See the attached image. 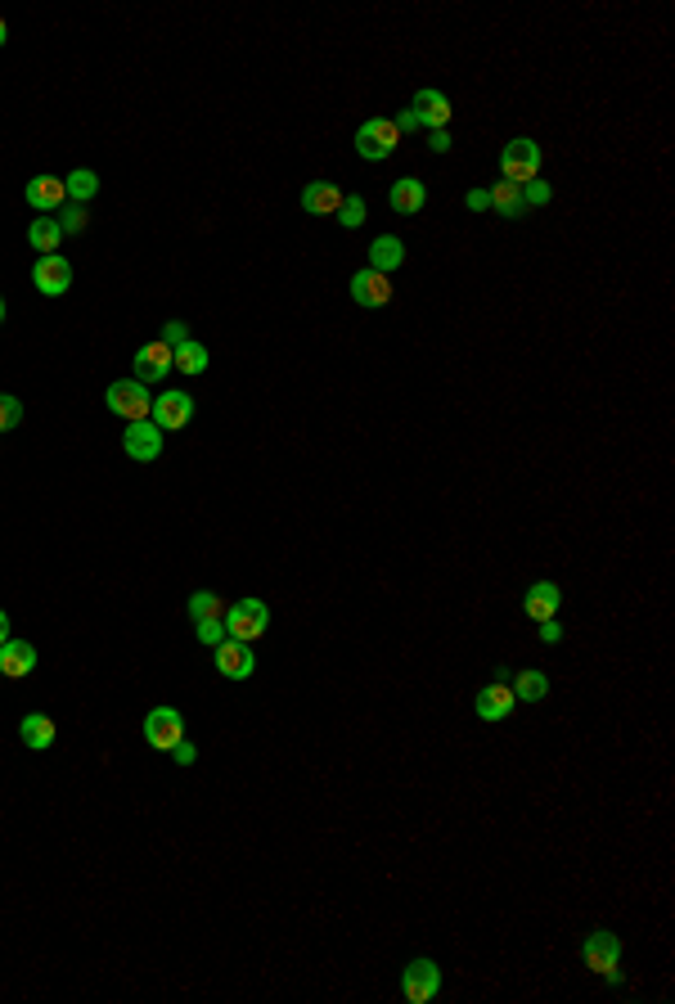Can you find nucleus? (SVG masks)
Listing matches in <instances>:
<instances>
[{
  "instance_id": "nucleus-1",
  "label": "nucleus",
  "mask_w": 675,
  "mask_h": 1004,
  "mask_svg": "<svg viewBox=\"0 0 675 1004\" xmlns=\"http://www.w3.org/2000/svg\"><path fill=\"white\" fill-rule=\"evenodd\" d=\"M581 959H585V968L590 973H599L603 982H617V968H621V937L617 932H608V928H594L590 937L581 941Z\"/></svg>"
},
{
  "instance_id": "nucleus-2",
  "label": "nucleus",
  "mask_w": 675,
  "mask_h": 1004,
  "mask_svg": "<svg viewBox=\"0 0 675 1004\" xmlns=\"http://www.w3.org/2000/svg\"><path fill=\"white\" fill-rule=\"evenodd\" d=\"M540 176V145L531 136H518L500 149V181H513V185H527Z\"/></svg>"
},
{
  "instance_id": "nucleus-3",
  "label": "nucleus",
  "mask_w": 675,
  "mask_h": 1004,
  "mask_svg": "<svg viewBox=\"0 0 675 1004\" xmlns=\"http://www.w3.org/2000/svg\"><path fill=\"white\" fill-rule=\"evenodd\" d=\"M221 622H225V635H230V640L252 644V640H261V635H266V626H270V608L261 604V599H239V604H234L230 613L221 617Z\"/></svg>"
},
{
  "instance_id": "nucleus-4",
  "label": "nucleus",
  "mask_w": 675,
  "mask_h": 1004,
  "mask_svg": "<svg viewBox=\"0 0 675 1004\" xmlns=\"http://www.w3.org/2000/svg\"><path fill=\"white\" fill-rule=\"evenodd\" d=\"M104 401H108V410H113V415L126 419V424H135V419H149V410H153V397H149V388H144L140 379L108 383Z\"/></svg>"
},
{
  "instance_id": "nucleus-5",
  "label": "nucleus",
  "mask_w": 675,
  "mask_h": 1004,
  "mask_svg": "<svg viewBox=\"0 0 675 1004\" xmlns=\"http://www.w3.org/2000/svg\"><path fill=\"white\" fill-rule=\"evenodd\" d=\"M396 140H401V131H396L392 118H369V122H360V131H356V154L369 158V163H383L396 149Z\"/></svg>"
},
{
  "instance_id": "nucleus-6",
  "label": "nucleus",
  "mask_w": 675,
  "mask_h": 1004,
  "mask_svg": "<svg viewBox=\"0 0 675 1004\" xmlns=\"http://www.w3.org/2000/svg\"><path fill=\"white\" fill-rule=\"evenodd\" d=\"M180 739H185V716H180L176 707H153V712L144 716V743H149V748L171 752Z\"/></svg>"
},
{
  "instance_id": "nucleus-7",
  "label": "nucleus",
  "mask_w": 675,
  "mask_h": 1004,
  "mask_svg": "<svg viewBox=\"0 0 675 1004\" xmlns=\"http://www.w3.org/2000/svg\"><path fill=\"white\" fill-rule=\"evenodd\" d=\"M32 284L45 293V298H63V293L72 289V262L63 253H45L36 257L32 266Z\"/></svg>"
},
{
  "instance_id": "nucleus-8",
  "label": "nucleus",
  "mask_w": 675,
  "mask_h": 1004,
  "mask_svg": "<svg viewBox=\"0 0 675 1004\" xmlns=\"http://www.w3.org/2000/svg\"><path fill=\"white\" fill-rule=\"evenodd\" d=\"M401 991L410 1004H428L432 995L441 991V968L432 964V959H410L401 973Z\"/></svg>"
},
{
  "instance_id": "nucleus-9",
  "label": "nucleus",
  "mask_w": 675,
  "mask_h": 1004,
  "mask_svg": "<svg viewBox=\"0 0 675 1004\" xmlns=\"http://www.w3.org/2000/svg\"><path fill=\"white\" fill-rule=\"evenodd\" d=\"M212 658H216V671H221L225 680H248L252 671H257V658H252V644L230 640V635H225V640L212 649Z\"/></svg>"
},
{
  "instance_id": "nucleus-10",
  "label": "nucleus",
  "mask_w": 675,
  "mask_h": 1004,
  "mask_svg": "<svg viewBox=\"0 0 675 1004\" xmlns=\"http://www.w3.org/2000/svg\"><path fill=\"white\" fill-rule=\"evenodd\" d=\"M149 419L162 433H176V428H185L189 419H194V397H189V392H162V397H153Z\"/></svg>"
},
{
  "instance_id": "nucleus-11",
  "label": "nucleus",
  "mask_w": 675,
  "mask_h": 1004,
  "mask_svg": "<svg viewBox=\"0 0 675 1004\" xmlns=\"http://www.w3.org/2000/svg\"><path fill=\"white\" fill-rule=\"evenodd\" d=\"M122 446H126V455H131V460H140V464L158 460V455H162V428L153 424V419H135V424H126Z\"/></svg>"
},
{
  "instance_id": "nucleus-12",
  "label": "nucleus",
  "mask_w": 675,
  "mask_h": 1004,
  "mask_svg": "<svg viewBox=\"0 0 675 1004\" xmlns=\"http://www.w3.org/2000/svg\"><path fill=\"white\" fill-rule=\"evenodd\" d=\"M351 302H356V307H387V302H392V280L365 266V271L351 275Z\"/></svg>"
},
{
  "instance_id": "nucleus-13",
  "label": "nucleus",
  "mask_w": 675,
  "mask_h": 1004,
  "mask_svg": "<svg viewBox=\"0 0 675 1004\" xmlns=\"http://www.w3.org/2000/svg\"><path fill=\"white\" fill-rule=\"evenodd\" d=\"M410 113L419 118V127H428V131H446V122H450V100L441 91H432V86H423L419 95H414V104H410Z\"/></svg>"
},
{
  "instance_id": "nucleus-14",
  "label": "nucleus",
  "mask_w": 675,
  "mask_h": 1004,
  "mask_svg": "<svg viewBox=\"0 0 675 1004\" xmlns=\"http://www.w3.org/2000/svg\"><path fill=\"white\" fill-rule=\"evenodd\" d=\"M167 374H171V347L162 343V338L158 343H144L140 352H135V379H140L144 388L158 383V379H167Z\"/></svg>"
},
{
  "instance_id": "nucleus-15",
  "label": "nucleus",
  "mask_w": 675,
  "mask_h": 1004,
  "mask_svg": "<svg viewBox=\"0 0 675 1004\" xmlns=\"http://www.w3.org/2000/svg\"><path fill=\"white\" fill-rule=\"evenodd\" d=\"M513 689H509V680H495V685H486L482 694L473 698V712L482 716V721H509V712H513Z\"/></svg>"
},
{
  "instance_id": "nucleus-16",
  "label": "nucleus",
  "mask_w": 675,
  "mask_h": 1004,
  "mask_svg": "<svg viewBox=\"0 0 675 1004\" xmlns=\"http://www.w3.org/2000/svg\"><path fill=\"white\" fill-rule=\"evenodd\" d=\"M558 608H563V590H558L554 581H536V586L522 595V613H527L531 622H549V617H558Z\"/></svg>"
},
{
  "instance_id": "nucleus-17",
  "label": "nucleus",
  "mask_w": 675,
  "mask_h": 1004,
  "mask_svg": "<svg viewBox=\"0 0 675 1004\" xmlns=\"http://www.w3.org/2000/svg\"><path fill=\"white\" fill-rule=\"evenodd\" d=\"M32 671H36V649L27 640H14V635H9V640L0 644V676L23 680V676H32Z\"/></svg>"
},
{
  "instance_id": "nucleus-18",
  "label": "nucleus",
  "mask_w": 675,
  "mask_h": 1004,
  "mask_svg": "<svg viewBox=\"0 0 675 1004\" xmlns=\"http://www.w3.org/2000/svg\"><path fill=\"white\" fill-rule=\"evenodd\" d=\"M342 199H347V194H342L338 185H329V181H315V185H306L302 190V208L311 212V217H338Z\"/></svg>"
},
{
  "instance_id": "nucleus-19",
  "label": "nucleus",
  "mask_w": 675,
  "mask_h": 1004,
  "mask_svg": "<svg viewBox=\"0 0 675 1004\" xmlns=\"http://www.w3.org/2000/svg\"><path fill=\"white\" fill-rule=\"evenodd\" d=\"M387 203H392V212H401V217H414V212H423V203H428V190H423L419 176H401V181L392 185V194H387Z\"/></svg>"
},
{
  "instance_id": "nucleus-20",
  "label": "nucleus",
  "mask_w": 675,
  "mask_h": 1004,
  "mask_svg": "<svg viewBox=\"0 0 675 1004\" xmlns=\"http://www.w3.org/2000/svg\"><path fill=\"white\" fill-rule=\"evenodd\" d=\"M63 199H68V190H63L59 176H36V181H27V203H32L36 212H59Z\"/></svg>"
},
{
  "instance_id": "nucleus-21",
  "label": "nucleus",
  "mask_w": 675,
  "mask_h": 1004,
  "mask_svg": "<svg viewBox=\"0 0 675 1004\" xmlns=\"http://www.w3.org/2000/svg\"><path fill=\"white\" fill-rule=\"evenodd\" d=\"M401 262H405V244L396 235H378L374 244H369V271L392 275Z\"/></svg>"
},
{
  "instance_id": "nucleus-22",
  "label": "nucleus",
  "mask_w": 675,
  "mask_h": 1004,
  "mask_svg": "<svg viewBox=\"0 0 675 1004\" xmlns=\"http://www.w3.org/2000/svg\"><path fill=\"white\" fill-rule=\"evenodd\" d=\"M18 739H23L32 752H45L54 743V721L45 712H27L23 721H18Z\"/></svg>"
},
{
  "instance_id": "nucleus-23",
  "label": "nucleus",
  "mask_w": 675,
  "mask_h": 1004,
  "mask_svg": "<svg viewBox=\"0 0 675 1004\" xmlns=\"http://www.w3.org/2000/svg\"><path fill=\"white\" fill-rule=\"evenodd\" d=\"M486 194H491V208L500 212V217H509V221H518L522 212H527V203H522V185H513V181H495Z\"/></svg>"
},
{
  "instance_id": "nucleus-24",
  "label": "nucleus",
  "mask_w": 675,
  "mask_h": 1004,
  "mask_svg": "<svg viewBox=\"0 0 675 1004\" xmlns=\"http://www.w3.org/2000/svg\"><path fill=\"white\" fill-rule=\"evenodd\" d=\"M59 239H63V230H59V221L54 217H36L32 226H27V244L36 248V253H59Z\"/></svg>"
},
{
  "instance_id": "nucleus-25",
  "label": "nucleus",
  "mask_w": 675,
  "mask_h": 1004,
  "mask_svg": "<svg viewBox=\"0 0 675 1004\" xmlns=\"http://www.w3.org/2000/svg\"><path fill=\"white\" fill-rule=\"evenodd\" d=\"M171 370H180V374H203L207 370V347L203 343H180V347H171Z\"/></svg>"
},
{
  "instance_id": "nucleus-26",
  "label": "nucleus",
  "mask_w": 675,
  "mask_h": 1004,
  "mask_svg": "<svg viewBox=\"0 0 675 1004\" xmlns=\"http://www.w3.org/2000/svg\"><path fill=\"white\" fill-rule=\"evenodd\" d=\"M549 694V676L545 671H518V680H513V698H522V703H540V698Z\"/></svg>"
},
{
  "instance_id": "nucleus-27",
  "label": "nucleus",
  "mask_w": 675,
  "mask_h": 1004,
  "mask_svg": "<svg viewBox=\"0 0 675 1004\" xmlns=\"http://www.w3.org/2000/svg\"><path fill=\"white\" fill-rule=\"evenodd\" d=\"M63 190L72 194V203H86V199H95L99 194V176L90 172V167H77L72 176H63Z\"/></svg>"
},
{
  "instance_id": "nucleus-28",
  "label": "nucleus",
  "mask_w": 675,
  "mask_h": 1004,
  "mask_svg": "<svg viewBox=\"0 0 675 1004\" xmlns=\"http://www.w3.org/2000/svg\"><path fill=\"white\" fill-rule=\"evenodd\" d=\"M189 617H194V622H203V617H225V608L212 590H198V595L189 599Z\"/></svg>"
},
{
  "instance_id": "nucleus-29",
  "label": "nucleus",
  "mask_w": 675,
  "mask_h": 1004,
  "mask_svg": "<svg viewBox=\"0 0 675 1004\" xmlns=\"http://www.w3.org/2000/svg\"><path fill=\"white\" fill-rule=\"evenodd\" d=\"M194 635L207 644V649H216V644L225 640V622L221 617H203V622H194Z\"/></svg>"
},
{
  "instance_id": "nucleus-30",
  "label": "nucleus",
  "mask_w": 675,
  "mask_h": 1004,
  "mask_svg": "<svg viewBox=\"0 0 675 1004\" xmlns=\"http://www.w3.org/2000/svg\"><path fill=\"white\" fill-rule=\"evenodd\" d=\"M18 419H23V401L9 397V392H0V433L18 428Z\"/></svg>"
},
{
  "instance_id": "nucleus-31",
  "label": "nucleus",
  "mask_w": 675,
  "mask_h": 1004,
  "mask_svg": "<svg viewBox=\"0 0 675 1004\" xmlns=\"http://www.w3.org/2000/svg\"><path fill=\"white\" fill-rule=\"evenodd\" d=\"M59 230H63V235H81V230H86V208H81V203L59 208Z\"/></svg>"
},
{
  "instance_id": "nucleus-32",
  "label": "nucleus",
  "mask_w": 675,
  "mask_h": 1004,
  "mask_svg": "<svg viewBox=\"0 0 675 1004\" xmlns=\"http://www.w3.org/2000/svg\"><path fill=\"white\" fill-rule=\"evenodd\" d=\"M365 217H369L365 199H342V208H338V221H342V226H347V230H356V226H360V221H365Z\"/></svg>"
},
{
  "instance_id": "nucleus-33",
  "label": "nucleus",
  "mask_w": 675,
  "mask_h": 1004,
  "mask_svg": "<svg viewBox=\"0 0 675 1004\" xmlns=\"http://www.w3.org/2000/svg\"><path fill=\"white\" fill-rule=\"evenodd\" d=\"M549 199H554V190H549L545 181H527V185H522V203H527V208H545Z\"/></svg>"
},
{
  "instance_id": "nucleus-34",
  "label": "nucleus",
  "mask_w": 675,
  "mask_h": 1004,
  "mask_svg": "<svg viewBox=\"0 0 675 1004\" xmlns=\"http://www.w3.org/2000/svg\"><path fill=\"white\" fill-rule=\"evenodd\" d=\"M162 343H167V347L189 343V325H185V320H167V325H162Z\"/></svg>"
},
{
  "instance_id": "nucleus-35",
  "label": "nucleus",
  "mask_w": 675,
  "mask_h": 1004,
  "mask_svg": "<svg viewBox=\"0 0 675 1004\" xmlns=\"http://www.w3.org/2000/svg\"><path fill=\"white\" fill-rule=\"evenodd\" d=\"M171 757H176L180 766H194V761H198V752H194V743H189V739H180L176 748H171Z\"/></svg>"
},
{
  "instance_id": "nucleus-36",
  "label": "nucleus",
  "mask_w": 675,
  "mask_h": 1004,
  "mask_svg": "<svg viewBox=\"0 0 675 1004\" xmlns=\"http://www.w3.org/2000/svg\"><path fill=\"white\" fill-rule=\"evenodd\" d=\"M468 208H473V212H491V194H486V190H468Z\"/></svg>"
},
{
  "instance_id": "nucleus-37",
  "label": "nucleus",
  "mask_w": 675,
  "mask_h": 1004,
  "mask_svg": "<svg viewBox=\"0 0 675 1004\" xmlns=\"http://www.w3.org/2000/svg\"><path fill=\"white\" fill-rule=\"evenodd\" d=\"M540 640H545V644H558V640H563V626H558L554 617H549V622H540Z\"/></svg>"
},
{
  "instance_id": "nucleus-38",
  "label": "nucleus",
  "mask_w": 675,
  "mask_h": 1004,
  "mask_svg": "<svg viewBox=\"0 0 675 1004\" xmlns=\"http://www.w3.org/2000/svg\"><path fill=\"white\" fill-rule=\"evenodd\" d=\"M396 131H401V136H405V131H419V118H414L410 109H405V113H396Z\"/></svg>"
},
{
  "instance_id": "nucleus-39",
  "label": "nucleus",
  "mask_w": 675,
  "mask_h": 1004,
  "mask_svg": "<svg viewBox=\"0 0 675 1004\" xmlns=\"http://www.w3.org/2000/svg\"><path fill=\"white\" fill-rule=\"evenodd\" d=\"M432 149H437V154H450V131H432Z\"/></svg>"
},
{
  "instance_id": "nucleus-40",
  "label": "nucleus",
  "mask_w": 675,
  "mask_h": 1004,
  "mask_svg": "<svg viewBox=\"0 0 675 1004\" xmlns=\"http://www.w3.org/2000/svg\"><path fill=\"white\" fill-rule=\"evenodd\" d=\"M5 640H9V613L0 608V644H5Z\"/></svg>"
},
{
  "instance_id": "nucleus-41",
  "label": "nucleus",
  "mask_w": 675,
  "mask_h": 1004,
  "mask_svg": "<svg viewBox=\"0 0 675 1004\" xmlns=\"http://www.w3.org/2000/svg\"><path fill=\"white\" fill-rule=\"evenodd\" d=\"M5 41H9V28H5V19H0V46H5Z\"/></svg>"
},
{
  "instance_id": "nucleus-42",
  "label": "nucleus",
  "mask_w": 675,
  "mask_h": 1004,
  "mask_svg": "<svg viewBox=\"0 0 675 1004\" xmlns=\"http://www.w3.org/2000/svg\"><path fill=\"white\" fill-rule=\"evenodd\" d=\"M0 325H5V298H0Z\"/></svg>"
}]
</instances>
